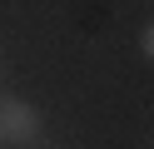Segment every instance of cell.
Returning <instances> with one entry per match:
<instances>
[{"mask_svg": "<svg viewBox=\"0 0 154 149\" xmlns=\"http://www.w3.org/2000/svg\"><path fill=\"white\" fill-rule=\"evenodd\" d=\"M45 134V109L30 104L20 95H0V149H20L35 144Z\"/></svg>", "mask_w": 154, "mask_h": 149, "instance_id": "1", "label": "cell"}, {"mask_svg": "<svg viewBox=\"0 0 154 149\" xmlns=\"http://www.w3.org/2000/svg\"><path fill=\"white\" fill-rule=\"evenodd\" d=\"M134 45H139V55H144V60H149V55H154V30H149V25H144V30H139V40H134Z\"/></svg>", "mask_w": 154, "mask_h": 149, "instance_id": "2", "label": "cell"}]
</instances>
